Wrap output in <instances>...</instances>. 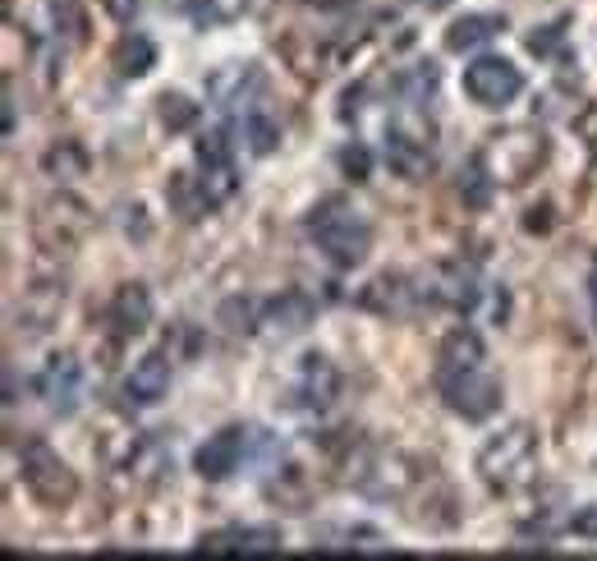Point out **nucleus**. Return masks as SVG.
Segmentation results:
<instances>
[{"mask_svg":"<svg viewBox=\"0 0 597 561\" xmlns=\"http://www.w3.org/2000/svg\"><path fill=\"white\" fill-rule=\"evenodd\" d=\"M308 235L312 244L322 248V258L340 272H350L368 258L372 248V226L359 207H350L344 198H322L318 207L308 212Z\"/></svg>","mask_w":597,"mask_h":561,"instance_id":"obj_1","label":"nucleus"},{"mask_svg":"<svg viewBox=\"0 0 597 561\" xmlns=\"http://www.w3.org/2000/svg\"><path fill=\"white\" fill-rule=\"evenodd\" d=\"M533 465H538V432L528 424H511L501 428L496 438L478 451V475L492 492H519L524 483H533Z\"/></svg>","mask_w":597,"mask_h":561,"instance_id":"obj_2","label":"nucleus"},{"mask_svg":"<svg viewBox=\"0 0 597 561\" xmlns=\"http://www.w3.org/2000/svg\"><path fill=\"white\" fill-rule=\"evenodd\" d=\"M483 166L492 171L496 184H524L533 171L543 166L547 157V139L538 130H506V134H492L478 147Z\"/></svg>","mask_w":597,"mask_h":561,"instance_id":"obj_3","label":"nucleus"},{"mask_svg":"<svg viewBox=\"0 0 597 561\" xmlns=\"http://www.w3.org/2000/svg\"><path fill=\"white\" fill-rule=\"evenodd\" d=\"M436 382H442V400L446 410L460 415L464 424H483L501 410V400H506V391H501V382L492 378V373L483 368H455V373H436Z\"/></svg>","mask_w":597,"mask_h":561,"instance_id":"obj_4","label":"nucleus"},{"mask_svg":"<svg viewBox=\"0 0 597 561\" xmlns=\"http://www.w3.org/2000/svg\"><path fill=\"white\" fill-rule=\"evenodd\" d=\"M19 475L42 507H70L79 497V475L47 442H28L19 451Z\"/></svg>","mask_w":597,"mask_h":561,"instance_id":"obj_5","label":"nucleus"},{"mask_svg":"<svg viewBox=\"0 0 597 561\" xmlns=\"http://www.w3.org/2000/svg\"><path fill=\"white\" fill-rule=\"evenodd\" d=\"M92 231V212L83 198L74 194H60V198H47L33 216V235L47 254H74V248L88 239Z\"/></svg>","mask_w":597,"mask_h":561,"instance_id":"obj_6","label":"nucleus"},{"mask_svg":"<svg viewBox=\"0 0 597 561\" xmlns=\"http://www.w3.org/2000/svg\"><path fill=\"white\" fill-rule=\"evenodd\" d=\"M464 92L478 106L501 111V106H511L524 92V70L515 65V60H506V55H478L474 65L464 70Z\"/></svg>","mask_w":597,"mask_h":561,"instance_id":"obj_7","label":"nucleus"},{"mask_svg":"<svg viewBox=\"0 0 597 561\" xmlns=\"http://www.w3.org/2000/svg\"><path fill=\"white\" fill-rule=\"evenodd\" d=\"M254 438H258V428H244V424H230V428H222V432H212V438L194 451V470H198V479H207V483L230 479L239 465H244L248 442H254Z\"/></svg>","mask_w":597,"mask_h":561,"instance_id":"obj_8","label":"nucleus"},{"mask_svg":"<svg viewBox=\"0 0 597 561\" xmlns=\"http://www.w3.org/2000/svg\"><path fill=\"white\" fill-rule=\"evenodd\" d=\"M198 180H203V190L212 198V207H222L239 194V175H235V152H230V134L226 130H212L198 139Z\"/></svg>","mask_w":597,"mask_h":561,"instance_id":"obj_9","label":"nucleus"},{"mask_svg":"<svg viewBox=\"0 0 597 561\" xmlns=\"http://www.w3.org/2000/svg\"><path fill=\"white\" fill-rule=\"evenodd\" d=\"M423 299H428V286H414V280L400 276V272L372 276L368 286L359 290V304L368 308V314H377V318H410V314H419Z\"/></svg>","mask_w":597,"mask_h":561,"instance_id":"obj_10","label":"nucleus"},{"mask_svg":"<svg viewBox=\"0 0 597 561\" xmlns=\"http://www.w3.org/2000/svg\"><path fill=\"white\" fill-rule=\"evenodd\" d=\"M38 396L47 400L51 415H74L83 405V364L74 355H51L38 373Z\"/></svg>","mask_w":597,"mask_h":561,"instance_id":"obj_11","label":"nucleus"},{"mask_svg":"<svg viewBox=\"0 0 597 561\" xmlns=\"http://www.w3.org/2000/svg\"><path fill=\"white\" fill-rule=\"evenodd\" d=\"M312 318H318V304H312V295H303V290H280L276 299L263 304L258 332H263L267 340H290V336L308 332Z\"/></svg>","mask_w":597,"mask_h":561,"instance_id":"obj_12","label":"nucleus"},{"mask_svg":"<svg viewBox=\"0 0 597 561\" xmlns=\"http://www.w3.org/2000/svg\"><path fill=\"white\" fill-rule=\"evenodd\" d=\"M295 400L290 405H299V410H331L336 405V396H340V373H336V364L327 359V355H303L299 359V378H295V391H290Z\"/></svg>","mask_w":597,"mask_h":561,"instance_id":"obj_13","label":"nucleus"},{"mask_svg":"<svg viewBox=\"0 0 597 561\" xmlns=\"http://www.w3.org/2000/svg\"><path fill=\"white\" fill-rule=\"evenodd\" d=\"M428 299L432 304H446L455 314H474L478 299H483V286H478V272L469 263H446L428 276Z\"/></svg>","mask_w":597,"mask_h":561,"instance_id":"obj_14","label":"nucleus"},{"mask_svg":"<svg viewBox=\"0 0 597 561\" xmlns=\"http://www.w3.org/2000/svg\"><path fill=\"white\" fill-rule=\"evenodd\" d=\"M387 162L404 180H423L432 171V139L423 130H414L410 120L391 124V134H387Z\"/></svg>","mask_w":597,"mask_h":561,"instance_id":"obj_15","label":"nucleus"},{"mask_svg":"<svg viewBox=\"0 0 597 561\" xmlns=\"http://www.w3.org/2000/svg\"><path fill=\"white\" fill-rule=\"evenodd\" d=\"M106 318L115 327V336H143L152 327V290L143 280H124V286L111 295Z\"/></svg>","mask_w":597,"mask_h":561,"instance_id":"obj_16","label":"nucleus"},{"mask_svg":"<svg viewBox=\"0 0 597 561\" xmlns=\"http://www.w3.org/2000/svg\"><path fill=\"white\" fill-rule=\"evenodd\" d=\"M60 308H65V286H55V280H38V286H28V290H23L19 314H14V318H19V327H23V332L42 336V332H51V327H55Z\"/></svg>","mask_w":597,"mask_h":561,"instance_id":"obj_17","label":"nucleus"},{"mask_svg":"<svg viewBox=\"0 0 597 561\" xmlns=\"http://www.w3.org/2000/svg\"><path fill=\"white\" fill-rule=\"evenodd\" d=\"M258 88H263V70L258 65H222V70L207 74V102L230 111V106L254 98Z\"/></svg>","mask_w":597,"mask_h":561,"instance_id":"obj_18","label":"nucleus"},{"mask_svg":"<svg viewBox=\"0 0 597 561\" xmlns=\"http://www.w3.org/2000/svg\"><path fill=\"white\" fill-rule=\"evenodd\" d=\"M166 391H171V359L162 350L143 355L130 378H124V396H130V405H156Z\"/></svg>","mask_w":597,"mask_h":561,"instance_id":"obj_19","label":"nucleus"},{"mask_svg":"<svg viewBox=\"0 0 597 561\" xmlns=\"http://www.w3.org/2000/svg\"><path fill=\"white\" fill-rule=\"evenodd\" d=\"M501 33H506V14H460L446 28V51H478Z\"/></svg>","mask_w":597,"mask_h":561,"instance_id":"obj_20","label":"nucleus"},{"mask_svg":"<svg viewBox=\"0 0 597 561\" xmlns=\"http://www.w3.org/2000/svg\"><path fill=\"white\" fill-rule=\"evenodd\" d=\"M483 336L474 327H451L442 350H436V373H455V368H483Z\"/></svg>","mask_w":597,"mask_h":561,"instance_id":"obj_21","label":"nucleus"},{"mask_svg":"<svg viewBox=\"0 0 597 561\" xmlns=\"http://www.w3.org/2000/svg\"><path fill=\"white\" fill-rule=\"evenodd\" d=\"M280 55L290 60V70L299 79H322V70H327V47L312 33H290L286 42H280Z\"/></svg>","mask_w":597,"mask_h":561,"instance_id":"obj_22","label":"nucleus"},{"mask_svg":"<svg viewBox=\"0 0 597 561\" xmlns=\"http://www.w3.org/2000/svg\"><path fill=\"white\" fill-rule=\"evenodd\" d=\"M166 198H171V212H179L184 222H198L203 212H212V198H207V190H203V180H198V175H188V171L171 175Z\"/></svg>","mask_w":597,"mask_h":561,"instance_id":"obj_23","label":"nucleus"},{"mask_svg":"<svg viewBox=\"0 0 597 561\" xmlns=\"http://www.w3.org/2000/svg\"><path fill=\"white\" fill-rule=\"evenodd\" d=\"M130 470L138 479H147V483H162L166 475H175V456H171V447L162 438H143L134 447V456H130Z\"/></svg>","mask_w":597,"mask_h":561,"instance_id":"obj_24","label":"nucleus"},{"mask_svg":"<svg viewBox=\"0 0 597 561\" xmlns=\"http://www.w3.org/2000/svg\"><path fill=\"white\" fill-rule=\"evenodd\" d=\"M152 65H156V47H152V38H143V33H124V38L115 42V70H120L124 79H143Z\"/></svg>","mask_w":597,"mask_h":561,"instance_id":"obj_25","label":"nucleus"},{"mask_svg":"<svg viewBox=\"0 0 597 561\" xmlns=\"http://www.w3.org/2000/svg\"><path fill=\"white\" fill-rule=\"evenodd\" d=\"M42 171H47L51 180H79V175H88V152H83V143H74V139L51 143V147L42 152Z\"/></svg>","mask_w":597,"mask_h":561,"instance_id":"obj_26","label":"nucleus"},{"mask_svg":"<svg viewBox=\"0 0 597 561\" xmlns=\"http://www.w3.org/2000/svg\"><path fill=\"white\" fill-rule=\"evenodd\" d=\"M492 190H496V180H492V171L483 166V157L474 152V157L460 166V198H464V207L483 212V207L492 203Z\"/></svg>","mask_w":597,"mask_h":561,"instance_id":"obj_27","label":"nucleus"},{"mask_svg":"<svg viewBox=\"0 0 597 561\" xmlns=\"http://www.w3.org/2000/svg\"><path fill=\"white\" fill-rule=\"evenodd\" d=\"M198 115H203V106H198V102H188L184 92H162V98H156V120H162L171 134L194 130Z\"/></svg>","mask_w":597,"mask_h":561,"instance_id":"obj_28","label":"nucleus"},{"mask_svg":"<svg viewBox=\"0 0 597 561\" xmlns=\"http://www.w3.org/2000/svg\"><path fill=\"white\" fill-rule=\"evenodd\" d=\"M267 497H276V502L290 507V511H303L308 507V475L299 470V465H286V470L267 483Z\"/></svg>","mask_w":597,"mask_h":561,"instance_id":"obj_29","label":"nucleus"},{"mask_svg":"<svg viewBox=\"0 0 597 561\" xmlns=\"http://www.w3.org/2000/svg\"><path fill=\"white\" fill-rule=\"evenodd\" d=\"M280 529L267 524H235V557H271L280 552Z\"/></svg>","mask_w":597,"mask_h":561,"instance_id":"obj_30","label":"nucleus"},{"mask_svg":"<svg viewBox=\"0 0 597 561\" xmlns=\"http://www.w3.org/2000/svg\"><path fill=\"white\" fill-rule=\"evenodd\" d=\"M565 38H570V19H556V23L533 28V33L524 38V47L538 60H560L565 55Z\"/></svg>","mask_w":597,"mask_h":561,"instance_id":"obj_31","label":"nucleus"},{"mask_svg":"<svg viewBox=\"0 0 597 561\" xmlns=\"http://www.w3.org/2000/svg\"><path fill=\"white\" fill-rule=\"evenodd\" d=\"M244 139H248V152H258V157H271V152L280 147V130L267 115H248L244 120Z\"/></svg>","mask_w":597,"mask_h":561,"instance_id":"obj_32","label":"nucleus"},{"mask_svg":"<svg viewBox=\"0 0 597 561\" xmlns=\"http://www.w3.org/2000/svg\"><path fill=\"white\" fill-rule=\"evenodd\" d=\"M258 314H263V304L244 299V295H235V299L222 304V323H226V332H258Z\"/></svg>","mask_w":597,"mask_h":561,"instance_id":"obj_33","label":"nucleus"},{"mask_svg":"<svg viewBox=\"0 0 597 561\" xmlns=\"http://www.w3.org/2000/svg\"><path fill=\"white\" fill-rule=\"evenodd\" d=\"M336 166H340V175H344V180L363 184V180L372 175V152H368L363 143H344V147L336 152Z\"/></svg>","mask_w":597,"mask_h":561,"instance_id":"obj_34","label":"nucleus"},{"mask_svg":"<svg viewBox=\"0 0 597 561\" xmlns=\"http://www.w3.org/2000/svg\"><path fill=\"white\" fill-rule=\"evenodd\" d=\"M244 6H248V0H194V19L207 23V28H216V23L239 19Z\"/></svg>","mask_w":597,"mask_h":561,"instance_id":"obj_35","label":"nucleus"},{"mask_svg":"<svg viewBox=\"0 0 597 561\" xmlns=\"http://www.w3.org/2000/svg\"><path fill=\"white\" fill-rule=\"evenodd\" d=\"M124 235H130V239H147L152 235V222H147V207L143 203L124 207Z\"/></svg>","mask_w":597,"mask_h":561,"instance_id":"obj_36","label":"nucleus"},{"mask_svg":"<svg viewBox=\"0 0 597 561\" xmlns=\"http://www.w3.org/2000/svg\"><path fill=\"white\" fill-rule=\"evenodd\" d=\"M570 529L579 539H597V502H588V507H579L575 516H570Z\"/></svg>","mask_w":597,"mask_h":561,"instance_id":"obj_37","label":"nucleus"},{"mask_svg":"<svg viewBox=\"0 0 597 561\" xmlns=\"http://www.w3.org/2000/svg\"><path fill=\"white\" fill-rule=\"evenodd\" d=\"M102 6H106V14H111V19H120V23H134V14H138L143 0H102Z\"/></svg>","mask_w":597,"mask_h":561,"instance_id":"obj_38","label":"nucleus"},{"mask_svg":"<svg viewBox=\"0 0 597 561\" xmlns=\"http://www.w3.org/2000/svg\"><path fill=\"white\" fill-rule=\"evenodd\" d=\"M593 314H597V267H593Z\"/></svg>","mask_w":597,"mask_h":561,"instance_id":"obj_39","label":"nucleus"},{"mask_svg":"<svg viewBox=\"0 0 597 561\" xmlns=\"http://www.w3.org/2000/svg\"><path fill=\"white\" fill-rule=\"evenodd\" d=\"M428 6H432V10H442V6H451V0H428Z\"/></svg>","mask_w":597,"mask_h":561,"instance_id":"obj_40","label":"nucleus"}]
</instances>
